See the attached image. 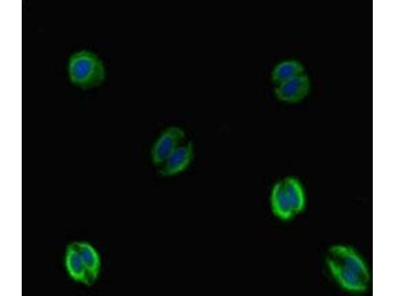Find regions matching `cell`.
I'll return each mask as SVG.
<instances>
[{"label":"cell","instance_id":"obj_1","mask_svg":"<svg viewBox=\"0 0 395 296\" xmlns=\"http://www.w3.org/2000/svg\"><path fill=\"white\" fill-rule=\"evenodd\" d=\"M326 259L332 275L343 288L358 292L367 289L370 281L368 270L353 249L343 245L332 246Z\"/></svg>","mask_w":395,"mask_h":296},{"label":"cell","instance_id":"obj_2","mask_svg":"<svg viewBox=\"0 0 395 296\" xmlns=\"http://www.w3.org/2000/svg\"><path fill=\"white\" fill-rule=\"evenodd\" d=\"M68 72L72 83L82 89L102 84L107 74L105 66L100 58L86 50L76 52L70 56Z\"/></svg>","mask_w":395,"mask_h":296},{"label":"cell","instance_id":"obj_3","mask_svg":"<svg viewBox=\"0 0 395 296\" xmlns=\"http://www.w3.org/2000/svg\"><path fill=\"white\" fill-rule=\"evenodd\" d=\"M305 194L300 182L294 177H286L274 186L271 197L272 212L278 218L289 220L304 208Z\"/></svg>","mask_w":395,"mask_h":296},{"label":"cell","instance_id":"obj_4","mask_svg":"<svg viewBox=\"0 0 395 296\" xmlns=\"http://www.w3.org/2000/svg\"><path fill=\"white\" fill-rule=\"evenodd\" d=\"M185 132L181 127L171 126L166 128L154 143L151 150L153 165L158 167L179 146L184 143Z\"/></svg>","mask_w":395,"mask_h":296},{"label":"cell","instance_id":"obj_5","mask_svg":"<svg viewBox=\"0 0 395 296\" xmlns=\"http://www.w3.org/2000/svg\"><path fill=\"white\" fill-rule=\"evenodd\" d=\"M310 90V80L305 73L277 85L274 89L276 98L288 103H298L305 99Z\"/></svg>","mask_w":395,"mask_h":296},{"label":"cell","instance_id":"obj_6","mask_svg":"<svg viewBox=\"0 0 395 296\" xmlns=\"http://www.w3.org/2000/svg\"><path fill=\"white\" fill-rule=\"evenodd\" d=\"M193 156L192 142L184 143L158 167V172L160 175L165 177L180 174L189 167Z\"/></svg>","mask_w":395,"mask_h":296},{"label":"cell","instance_id":"obj_7","mask_svg":"<svg viewBox=\"0 0 395 296\" xmlns=\"http://www.w3.org/2000/svg\"><path fill=\"white\" fill-rule=\"evenodd\" d=\"M65 266L69 276L74 281L88 286L92 285L74 242L66 248Z\"/></svg>","mask_w":395,"mask_h":296},{"label":"cell","instance_id":"obj_8","mask_svg":"<svg viewBox=\"0 0 395 296\" xmlns=\"http://www.w3.org/2000/svg\"><path fill=\"white\" fill-rule=\"evenodd\" d=\"M92 283L98 277L101 259L96 250L89 243L85 242H74Z\"/></svg>","mask_w":395,"mask_h":296},{"label":"cell","instance_id":"obj_9","mask_svg":"<svg viewBox=\"0 0 395 296\" xmlns=\"http://www.w3.org/2000/svg\"><path fill=\"white\" fill-rule=\"evenodd\" d=\"M304 73V68L301 63L294 60H286L276 65L272 72L271 78L274 83L278 85Z\"/></svg>","mask_w":395,"mask_h":296}]
</instances>
